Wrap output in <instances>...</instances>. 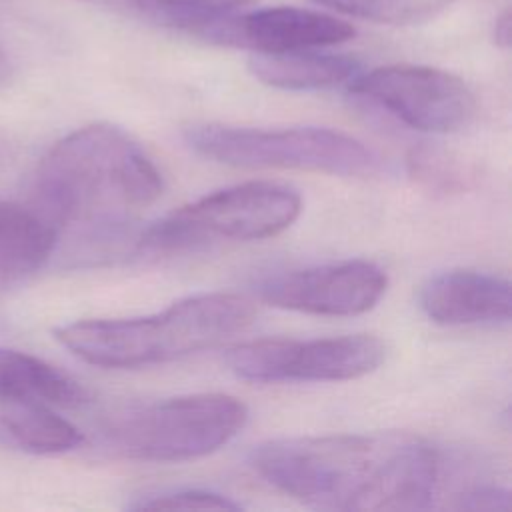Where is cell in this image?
<instances>
[{
    "label": "cell",
    "mask_w": 512,
    "mask_h": 512,
    "mask_svg": "<svg viewBox=\"0 0 512 512\" xmlns=\"http://www.w3.org/2000/svg\"><path fill=\"white\" fill-rule=\"evenodd\" d=\"M54 246V230L34 206L0 200V288L46 264Z\"/></svg>",
    "instance_id": "4fadbf2b"
},
{
    "label": "cell",
    "mask_w": 512,
    "mask_h": 512,
    "mask_svg": "<svg viewBox=\"0 0 512 512\" xmlns=\"http://www.w3.org/2000/svg\"><path fill=\"white\" fill-rule=\"evenodd\" d=\"M356 30L342 18L320 10L274 6L238 12L206 28L200 38L248 48L254 54H276L308 48H324L354 38Z\"/></svg>",
    "instance_id": "30bf717a"
},
{
    "label": "cell",
    "mask_w": 512,
    "mask_h": 512,
    "mask_svg": "<svg viewBox=\"0 0 512 512\" xmlns=\"http://www.w3.org/2000/svg\"><path fill=\"white\" fill-rule=\"evenodd\" d=\"M388 288L386 272L368 260H346L268 276L258 298L270 306L318 316H356L372 310Z\"/></svg>",
    "instance_id": "9c48e42d"
},
{
    "label": "cell",
    "mask_w": 512,
    "mask_h": 512,
    "mask_svg": "<svg viewBox=\"0 0 512 512\" xmlns=\"http://www.w3.org/2000/svg\"><path fill=\"white\" fill-rule=\"evenodd\" d=\"M418 300L422 312L444 326L506 322L512 308L510 282L476 270H448L432 276Z\"/></svg>",
    "instance_id": "8fae6325"
},
{
    "label": "cell",
    "mask_w": 512,
    "mask_h": 512,
    "mask_svg": "<svg viewBox=\"0 0 512 512\" xmlns=\"http://www.w3.org/2000/svg\"><path fill=\"white\" fill-rule=\"evenodd\" d=\"M246 404L230 394L176 396L116 414L106 426L120 454L146 462H182L226 446L246 426Z\"/></svg>",
    "instance_id": "5b68a950"
},
{
    "label": "cell",
    "mask_w": 512,
    "mask_h": 512,
    "mask_svg": "<svg viewBox=\"0 0 512 512\" xmlns=\"http://www.w3.org/2000/svg\"><path fill=\"white\" fill-rule=\"evenodd\" d=\"M510 12H502L498 18H496V24H494V42L500 46V48H508L510 46Z\"/></svg>",
    "instance_id": "7402d4cb"
},
{
    "label": "cell",
    "mask_w": 512,
    "mask_h": 512,
    "mask_svg": "<svg viewBox=\"0 0 512 512\" xmlns=\"http://www.w3.org/2000/svg\"><path fill=\"white\" fill-rule=\"evenodd\" d=\"M260 0H152L146 20L198 36L212 24L244 12Z\"/></svg>",
    "instance_id": "e0dca14e"
},
{
    "label": "cell",
    "mask_w": 512,
    "mask_h": 512,
    "mask_svg": "<svg viewBox=\"0 0 512 512\" xmlns=\"http://www.w3.org/2000/svg\"><path fill=\"white\" fill-rule=\"evenodd\" d=\"M0 420L14 442L34 454H60L82 444V432L46 402L4 400Z\"/></svg>",
    "instance_id": "9a60e30c"
},
{
    "label": "cell",
    "mask_w": 512,
    "mask_h": 512,
    "mask_svg": "<svg viewBox=\"0 0 512 512\" xmlns=\"http://www.w3.org/2000/svg\"><path fill=\"white\" fill-rule=\"evenodd\" d=\"M80 2H88V4H94V6L110 8V10L140 16V18L146 16V12L152 4V0H80Z\"/></svg>",
    "instance_id": "44dd1931"
},
{
    "label": "cell",
    "mask_w": 512,
    "mask_h": 512,
    "mask_svg": "<svg viewBox=\"0 0 512 512\" xmlns=\"http://www.w3.org/2000/svg\"><path fill=\"white\" fill-rule=\"evenodd\" d=\"M410 178L432 194H460L472 186L476 176L472 164L458 154L436 146L418 144L408 152L406 158Z\"/></svg>",
    "instance_id": "2e32d148"
},
{
    "label": "cell",
    "mask_w": 512,
    "mask_h": 512,
    "mask_svg": "<svg viewBox=\"0 0 512 512\" xmlns=\"http://www.w3.org/2000/svg\"><path fill=\"white\" fill-rule=\"evenodd\" d=\"M250 464L276 490L326 510H426L440 488V458L408 434L276 438Z\"/></svg>",
    "instance_id": "7a4b0ae2"
},
{
    "label": "cell",
    "mask_w": 512,
    "mask_h": 512,
    "mask_svg": "<svg viewBox=\"0 0 512 512\" xmlns=\"http://www.w3.org/2000/svg\"><path fill=\"white\" fill-rule=\"evenodd\" d=\"M254 306L228 292L182 298L162 312L140 318H92L54 330L76 358L100 368H140L178 360L242 332Z\"/></svg>",
    "instance_id": "3957f363"
},
{
    "label": "cell",
    "mask_w": 512,
    "mask_h": 512,
    "mask_svg": "<svg viewBox=\"0 0 512 512\" xmlns=\"http://www.w3.org/2000/svg\"><path fill=\"white\" fill-rule=\"evenodd\" d=\"M188 146L204 158L242 168H288L332 176H374L382 156L338 130L294 126L280 130L198 124L184 134Z\"/></svg>",
    "instance_id": "277c9868"
},
{
    "label": "cell",
    "mask_w": 512,
    "mask_h": 512,
    "mask_svg": "<svg viewBox=\"0 0 512 512\" xmlns=\"http://www.w3.org/2000/svg\"><path fill=\"white\" fill-rule=\"evenodd\" d=\"M162 188L160 170L140 144L98 122L66 134L42 158L34 208L54 230V254L96 262L114 252Z\"/></svg>",
    "instance_id": "6da1fadb"
},
{
    "label": "cell",
    "mask_w": 512,
    "mask_h": 512,
    "mask_svg": "<svg viewBox=\"0 0 512 512\" xmlns=\"http://www.w3.org/2000/svg\"><path fill=\"white\" fill-rule=\"evenodd\" d=\"M386 356L370 334L290 340L260 338L228 350L226 364L248 382H344L374 372Z\"/></svg>",
    "instance_id": "52a82bcc"
},
{
    "label": "cell",
    "mask_w": 512,
    "mask_h": 512,
    "mask_svg": "<svg viewBox=\"0 0 512 512\" xmlns=\"http://www.w3.org/2000/svg\"><path fill=\"white\" fill-rule=\"evenodd\" d=\"M300 194L278 182H244L206 194L154 222L140 236L148 252H182L210 242L276 236L300 216Z\"/></svg>",
    "instance_id": "8992f818"
},
{
    "label": "cell",
    "mask_w": 512,
    "mask_h": 512,
    "mask_svg": "<svg viewBox=\"0 0 512 512\" xmlns=\"http://www.w3.org/2000/svg\"><path fill=\"white\" fill-rule=\"evenodd\" d=\"M86 390L56 366L12 348H0V402L38 400L50 406H78Z\"/></svg>",
    "instance_id": "5bb4252c"
},
{
    "label": "cell",
    "mask_w": 512,
    "mask_h": 512,
    "mask_svg": "<svg viewBox=\"0 0 512 512\" xmlns=\"http://www.w3.org/2000/svg\"><path fill=\"white\" fill-rule=\"evenodd\" d=\"M322 6L334 8L354 18L406 26L430 20L442 12L452 0H316Z\"/></svg>",
    "instance_id": "ac0fdd59"
},
{
    "label": "cell",
    "mask_w": 512,
    "mask_h": 512,
    "mask_svg": "<svg viewBox=\"0 0 512 512\" xmlns=\"http://www.w3.org/2000/svg\"><path fill=\"white\" fill-rule=\"evenodd\" d=\"M460 510H508L510 492L498 486H476L458 496Z\"/></svg>",
    "instance_id": "ffe728a7"
},
{
    "label": "cell",
    "mask_w": 512,
    "mask_h": 512,
    "mask_svg": "<svg viewBox=\"0 0 512 512\" xmlns=\"http://www.w3.org/2000/svg\"><path fill=\"white\" fill-rule=\"evenodd\" d=\"M350 92L420 132H458L476 114V98L468 84L430 66L392 64L364 74L358 72L350 80Z\"/></svg>",
    "instance_id": "ba28073f"
},
{
    "label": "cell",
    "mask_w": 512,
    "mask_h": 512,
    "mask_svg": "<svg viewBox=\"0 0 512 512\" xmlns=\"http://www.w3.org/2000/svg\"><path fill=\"white\" fill-rule=\"evenodd\" d=\"M8 76H10V62L4 54V50L0 48V84H4L8 80Z\"/></svg>",
    "instance_id": "603a6c76"
},
{
    "label": "cell",
    "mask_w": 512,
    "mask_h": 512,
    "mask_svg": "<svg viewBox=\"0 0 512 512\" xmlns=\"http://www.w3.org/2000/svg\"><path fill=\"white\" fill-rule=\"evenodd\" d=\"M136 510H240L242 506L232 498L200 490V488H186L176 492H162L150 496L134 506Z\"/></svg>",
    "instance_id": "d6986e66"
},
{
    "label": "cell",
    "mask_w": 512,
    "mask_h": 512,
    "mask_svg": "<svg viewBox=\"0 0 512 512\" xmlns=\"http://www.w3.org/2000/svg\"><path fill=\"white\" fill-rule=\"evenodd\" d=\"M248 66L262 84L282 90L332 88L342 82H350L360 70L352 56L318 52L316 48L254 54Z\"/></svg>",
    "instance_id": "7c38bea8"
}]
</instances>
